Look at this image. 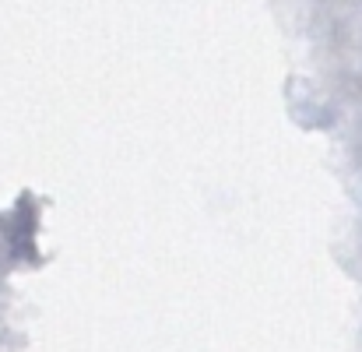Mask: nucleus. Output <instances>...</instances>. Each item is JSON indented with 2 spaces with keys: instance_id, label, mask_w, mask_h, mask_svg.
Wrapping results in <instances>:
<instances>
[]
</instances>
